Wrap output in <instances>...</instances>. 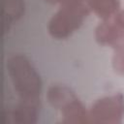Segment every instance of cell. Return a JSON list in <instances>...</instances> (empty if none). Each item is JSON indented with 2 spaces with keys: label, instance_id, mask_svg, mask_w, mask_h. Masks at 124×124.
<instances>
[{
  "label": "cell",
  "instance_id": "cell-1",
  "mask_svg": "<svg viewBox=\"0 0 124 124\" xmlns=\"http://www.w3.org/2000/svg\"><path fill=\"white\" fill-rule=\"evenodd\" d=\"M6 70L18 99H40L42 79L30 60L21 53H14L6 59Z\"/></svg>",
  "mask_w": 124,
  "mask_h": 124
},
{
  "label": "cell",
  "instance_id": "cell-2",
  "mask_svg": "<svg viewBox=\"0 0 124 124\" xmlns=\"http://www.w3.org/2000/svg\"><path fill=\"white\" fill-rule=\"evenodd\" d=\"M89 13L90 9L87 2L59 5L47 22V32L53 39H67L82 25Z\"/></svg>",
  "mask_w": 124,
  "mask_h": 124
},
{
  "label": "cell",
  "instance_id": "cell-3",
  "mask_svg": "<svg viewBox=\"0 0 124 124\" xmlns=\"http://www.w3.org/2000/svg\"><path fill=\"white\" fill-rule=\"evenodd\" d=\"M89 123L119 124L124 118V95L114 93L96 99L88 108Z\"/></svg>",
  "mask_w": 124,
  "mask_h": 124
},
{
  "label": "cell",
  "instance_id": "cell-4",
  "mask_svg": "<svg viewBox=\"0 0 124 124\" xmlns=\"http://www.w3.org/2000/svg\"><path fill=\"white\" fill-rule=\"evenodd\" d=\"M94 37L101 46H107L113 50L124 48V29L114 24L110 19L101 20L95 28Z\"/></svg>",
  "mask_w": 124,
  "mask_h": 124
},
{
  "label": "cell",
  "instance_id": "cell-5",
  "mask_svg": "<svg viewBox=\"0 0 124 124\" xmlns=\"http://www.w3.org/2000/svg\"><path fill=\"white\" fill-rule=\"evenodd\" d=\"M39 111L40 99H18L8 110V116L10 122L14 124H35L39 118Z\"/></svg>",
  "mask_w": 124,
  "mask_h": 124
},
{
  "label": "cell",
  "instance_id": "cell-6",
  "mask_svg": "<svg viewBox=\"0 0 124 124\" xmlns=\"http://www.w3.org/2000/svg\"><path fill=\"white\" fill-rule=\"evenodd\" d=\"M77 98L78 96L69 86L58 83L51 84L46 94V99L49 106L58 111L62 110Z\"/></svg>",
  "mask_w": 124,
  "mask_h": 124
},
{
  "label": "cell",
  "instance_id": "cell-7",
  "mask_svg": "<svg viewBox=\"0 0 124 124\" xmlns=\"http://www.w3.org/2000/svg\"><path fill=\"white\" fill-rule=\"evenodd\" d=\"M59 112L62 123H89L88 108H85V106L78 98L74 100Z\"/></svg>",
  "mask_w": 124,
  "mask_h": 124
},
{
  "label": "cell",
  "instance_id": "cell-8",
  "mask_svg": "<svg viewBox=\"0 0 124 124\" xmlns=\"http://www.w3.org/2000/svg\"><path fill=\"white\" fill-rule=\"evenodd\" d=\"M90 12H92L101 20L111 18L120 9L119 0H87Z\"/></svg>",
  "mask_w": 124,
  "mask_h": 124
},
{
  "label": "cell",
  "instance_id": "cell-9",
  "mask_svg": "<svg viewBox=\"0 0 124 124\" xmlns=\"http://www.w3.org/2000/svg\"><path fill=\"white\" fill-rule=\"evenodd\" d=\"M3 28L9 29L11 24L18 20L24 13V3L22 0H2Z\"/></svg>",
  "mask_w": 124,
  "mask_h": 124
},
{
  "label": "cell",
  "instance_id": "cell-10",
  "mask_svg": "<svg viewBox=\"0 0 124 124\" xmlns=\"http://www.w3.org/2000/svg\"><path fill=\"white\" fill-rule=\"evenodd\" d=\"M111 66L116 74L124 76V48L113 50V54L111 57Z\"/></svg>",
  "mask_w": 124,
  "mask_h": 124
},
{
  "label": "cell",
  "instance_id": "cell-11",
  "mask_svg": "<svg viewBox=\"0 0 124 124\" xmlns=\"http://www.w3.org/2000/svg\"><path fill=\"white\" fill-rule=\"evenodd\" d=\"M109 19L114 24H116L117 26H119V27L124 29V9H119L114 14V16Z\"/></svg>",
  "mask_w": 124,
  "mask_h": 124
},
{
  "label": "cell",
  "instance_id": "cell-12",
  "mask_svg": "<svg viewBox=\"0 0 124 124\" xmlns=\"http://www.w3.org/2000/svg\"><path fill=\"white\" fill-rule=\"evenodd\" d=\"M87 0H61L59 5H71V4H80V3H85ZM58 5V6H59Z\"/></svg>",
  "mask_w": 124,
  "mask_h": 124
},
{
  "label": "cell",
  "instance_id": "cell-13",
  "mask_svg": "<svg viewBox=\"0 0 124 124\" xmlns=\"http://www.w3.org/2000/svg\"><path fill=\"white\" fill-rule=\"evenodd\" d=\"M45 1L48 4H51V5H59L61 0H45Z\"/></svg>",
  "mask_w": 124,
  "mask_h": 124
}]
</instances>
